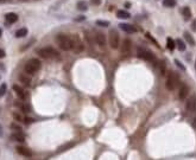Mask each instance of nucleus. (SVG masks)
I'll return each instance as SVG.
<instances>
[{"label": "nucleus", "instance_id": "1", "mask_svg": "<svg viewBox=\"0 0 196 160\" xmlns=\"http://www.w3.org/2000/svg\"><path fill=\"white\" fill-rule=\"evenodd\" d=\"M56 42L58 44L62 50L64 51H69L71 50V37L67 36V35H63V33H60L56 36Z\"/></svg>", "mask_w": 196, "mask_h": 160}, {"label": "nucleus", "instance_id": "2", "mask_svg": "<svg viewBox=\"0 0 196 160\" xmlns=\"http://www.w3.org/2000/svg\"><path fill=\"white\" fill-rule=\"evenodd\" d=\"M41 61L39 59H36V58H32L30 59L26 64H25V68H24V71L26 75H35L39 69H41Z\"/></svg>", "mask_w": 196, "mask_h": 160}, {"label": "nucleus", "instance_id": "3", "mask_svg": "<svg viewBox=\"0 0 196 160\" xmlns=\"http://www.w3.org/2000/svg\"><path fill=\"white\" fill-rule=\"evenodd\" d=\"M38 55L41 56L42 58H45V59H55V58H58L60 57V54H58L54 47H42L38 50Z\"/></svg>", "mask_w": 196, "mask_h": 160}, {"label": "nucleus", "instance_id": "4", "mask_svg": "<svg viewBox=\"0 0 196 160\" xmlns=\"http://www.w3.org/2000/svg\"><path fill=\"white\" fill-rule=\"evenodd\" d=\"M178 81H180V76L176 73H174V71H170L169 76H168V79H166V83H165L166 89H168V90H174V89L177 87Z\"/></svg>", "mask_w": 196, "mask_h": 160}, {"label": "nucleus", "instance_id": "5", "mask_svg": "<svg viewBox=\"0 0 196 160\" xmlns=\"http://www.w3.org/2000/svg\"><path fill=\"white\" fill-rule=\"evenodd\" d=\"M71 50L75 54H80V52H82L83 50H84L82 41L77 36H73L71 37Z\"/></svg>", "mask_w": 196, "mask_h": 160}, {"label": "nucleus", "instance_id": "6", "mask_svg": "<svg viewBox=\"0 0 196 160\" xmlns=\"http://www.w3.org/2000/svg\"><path fill=\"white\" fill-rule=\"evenodd\" d=\"M137 54H138V57L145 59V61H150V62L154 61V55L151 51H149V50L144 49V47H138V50H137Z\"/></svg>", "mask_w": 196, "mask_h": 160}, {"label": "nucleus", "instance_id": "7", "mask_svg": "<svg viewBox=\"0 0 196 160\" xmlns=\"http://www.w3.org/2000/svg\"><path fill=\"white\" fill-rule=\"evenodd\" d=\"M110 45L112 49L119 47V35L116 30H111L110 31Z\"/></svg>", "mask_w": 196, "mask_h": 160}, {"label": "nucleus", "instance_id": "8", "mask_svg": "<svg viewBox=\"0 0 196 160\" xmlns=\"http://www.w3.org/2000/svg\"><path fill=\"white\" fill-rule=\"evenodd\" d=\"M196 108V95H191L187 103H185V109H187V112H194Z\"/></svg>", "mask_w": 196, "mask_h": 160}, {"label": "nucleus", "instance_id": "9", "mask_svg": "<svg viewBox=\"0 0 196 160\" xmlns=\"http://www.w3.org/2000/svg\"><path fill=\"white\" fill-rule=\"evenodd\" d=\"M119 27L122 30V31H125L127 33H134V32H137V28L133 25H131V24L122 23V24H119Z\"/></svg>", "mask_w": 196, "mask_h": 160}, {"label": "nucleus", "instance_id": "10", "mask_svg": "<svg viewBox=\"0 0 196 160\" xmlns=\"http://www.w3.org/2000/svg\"><path fill=\"white\" fill-rule=\"evenodd\" d=\"M13 92L16 93V95L19 97V98H20V100H25L26 98V93L24 92V89L23 88H20V87H19V85H17V84H14L13 85Z\"/></svg>", "mask_w": 196, "mask_h": 160}, {"label": "nucleus", "instance_id": "11", "mask_svg": "<svg viewBox=\"0 0 196 160\" xmlns=\"http://www.w3.org/2000/svg\"><path fill=\"white\" fill-rule=\"evenodd\" d=\"M17 152H18L19 154L26 157V158H31V157H32V152L30 151V149L26 148V147H23V146H18V147H17Z\"/></svg>", "mask_w": 196, "mask_h": 160}, {"label": "nucleus", "instance_id": "12", "mask_svg": "<svg viewBox=\"0 0 196 160\" xmlns=\"http://www.w3.org/2000/svg\"><path fill=\"white\" fill-rule=\"evenodd\" d=\"M131 41L130 39H124V42H122V46H121V52L122 54H125V55H127L130 51H131Z\"/></svg>", "mask_w": 196, "mask_h": 160}, {"label": "nucleus", "instance_id": "13", "mask_svg": "<svg viewBox=\"0 0 196 160\" xmlns=\"http://www.w3.org/2000/svg\"><path fill=\"white\" fill-rule=\"evenodd\" d=\"M188 93H189V88H188V85H185V84H183L182 87H181V89H180V92H178V95H180V100H185L187 98V96H188Z\"/></svg>", "mask_w": 196, "mask_h": 160}, {"label": "nucleus", "instance_id": "14", "mask_svg": "<svg viewBox=\"0 0 196 160\" xmlns=\"http://www.w3.org/2000/svg\"><path fill=\"white\" fill-rule=\"evenodd\" d=\"M11 138L16 141H19V142H24L25 141V135L24 133H22V131H17V133H13L11 135Z\"/></svg>", "mask_w": 196, "mask_h": 160}, {"label": "nucleus", "instance_id": "15", "mask_svg": "<svg viewBox=\"0 0 196 160\" xmlns=\"http://www.w3.org/2000/svg\"><path fill=\"white\" fill-rule=\"evenodd\" d=\"M5 18H6V22L10 23V24H13V23H16V22L18 20V16H17L16 13H13V12L7 13V14L5 16Z\"/></svg>", "mask_w": 196, "mask_h": 160}, {"label": "nucleus", "instance_id": "16", "mask_svg": "<svg viewBox=\"0 0 196 160\" xmlns=\"http://www.w3.org/2000/svg\"><path fill=\"white\" fill-rule=\"evenodd\" d=\"M96 43L99 44L100 46H105V44H106V37H105L103 33H101V32L96 33Z\"/></svg>", "mask_w": 196, "mask_h": 160}, {"label": "nucleus", "instance_id": "17", "mask_svg": "<svg viewBox=\"0 0 196 160\" xmlns=\"http://www.w3.org/2000/svg\"><path fill=\"white\" fill-rule=\"evenodd\" d=\"M184 39L187 41V43H188L190 46H195V39H194L193 36H191L189 32H187V31L184 32Z\"/></svg>", "mask_w": 196, "mask_h": 160}, {"label": "nucleus", "instance_id": "18", "mask_svg": "<svg viewBox=\"0 0 196 160\" xmlns=\"http://www.w3.org/2000/svg\"><path fill=\"white\" fill-rule=\"evenodd\" d=\"M19 81H20V82H22L24 85H26V87H30V85H31V79L26 76V74L19 76Z\"/></svg>", "mask_w": 196, "mask_h": 160}, {"label": "nucleus", "instance_id": "19", "mask_svg": "<svg viewBox=\"0 0 196 160\" xmlns=\"http://www.w3.org/2000/svg\"><path fill=\"white\" fill-rule=\"evenodd\" d=\"M182 14H183L184 20H189V19L191 18V9L189 7H184L182 9Z\"/></svg>", "mask_w": 196, "mask_h": 160}, {"label": "nucleus", "instance_id": "20", "mask_svg": "<svg viewBox=\"0 0 196 160\" xmlns=\"http://www.w3.org/2000/svg\"><path fill=\"white\" fill-rule=\"evenodd\" d=\"M116 17L119 18V19H129L130 18V13L129 12H126V11H118L116 12Z\"/></svg>", "mask_w": 196, "mask_h": 160}, {"label": "nucleus", "instance_id": "21", "mask_svg": "<svg viewBox=\"0 0 196 160\" xmlns=\"http://www.w3.org/2000/svg\"><path fill=\"white\" fill-rule=\"evenodd\" d=\"M27 35V28L23 27V28H19L18 31L16 32V37L17 38H22V37H25Z\"/></svg>", "mask_w": 196, "mask_h": 160}, {"label": "nucleus", "instance_id": "22", "mask_svg": "<svg viewBox=\"0 0 196 160\" xmlns=\"http://www.w3.org/2000/svg\"><path fill=\"white\" fill-rule=\"evenodd\" d=\"M166 47H168L169 50H171V51H172V50H175L176 44H175L172 38H168V39H166Z\"/></svg>", "mask_w": 196, "mask_h": 160}, {"label": "nucleus", "instance_id": "23", "mask_svg": "<svg viewBox=\"0 0 196 160\" xmlns=\"http://www.w3.org/2000/svg\"><path fill=\"white\" fill-rule=\"evenodd\" d=\"M176 46L178 47L180 51H184L185 47H187V45H185V43L182 41V39H177V42H176Z\"/></svg>", "mask_w": 196, "mask_h": 160}, {"label": "nucleus", "instance_id": "24", "mask_svg": "<svg viewBox=\"0 0 196 160\" xmlns=\"http://www.w3.org/2000/svg\"><path fill=\"white\" fill-rule=\"evenodd\" d=\"M77 9H78V11H87V9H88L87 3L86 1H78L77 3Z\"/></svg>", "mask_w": 196, "mask_h": 160}, {"label": "nucleus", "instance_id": "25", "mask_svg": "<svg viewBox=\"0 0 196 160\" xmlns=\"http://www.w3.org/2000/svg\"><path fill=\"white\" fill-rule=\"evenodd\" d=\"M163 5L165 7H175L176 6V0H163Z\"/></svg>", "mask_w": 196, "mask_h": 160}, {"label": "nucleus", "instance_id": "26", "mask_svg": "<svg viewBox=\"0 0 196 160\" xmlns=\"http://www.w3.org/2000/svg\"><path fill=\"white\" fill-rule=\"evenodd\" d=\"M158 68H159V73H161V75H162V76H164V75H165V73H166V66H165V63H164V62H159Z\"/></svg>", "mask_w": 196, "mask_h": 160}, {"label": "nucleus", "instance_id": "27", "mask_svg": "<svg viewBox=\"0 0 196 160\" xmlns=\"http://www.w3.org/2000/svg\"><path fill=\"white\" fill-rule=\"evenodd\" d=\"M7 92V84L6 83H3L0 85V97H3Z\"/></svg>", "mask_w": 196, "mask_h": 160}, {"label": "nucleus", "instance_id": "28", "mask_svg": "<svg viewBox=\"0 0 196 160\" xmlns=\"http://www.w3.org/2000/svg\"><path fill=\"white\" fill-rule=\"evenodd\" d=\"M96 25L102 26V27H107L110 25V22H107V20H96Z\"/></svg>", "mask_w": 196, "mask_h": 160}, {"label": "nucleus", "instance_id": "29", "mask_svg": "<svg viewBox=\"0 0 196 160\" xmlns=\"http://www.w3.org/2000/svg\"><path fill=\"white\" fill-rule=\"evenodd\" d=\"M175 63H176V65H177V66H178L181 70H183V71L185 70V66H184V65H183V64H182V63L178 61V59H175Z\"/></svg>", "mask_w": 196, "mask_h": 160}, {"label": "nucleus", "instance_id": "30", "mask_svg": "<svg viewBox=\"0 0 196 160\" xmlns=\"http://www.w3.org/2000/svg\"><path fill=\"white\" fill-rule=\"evenodd\" d=\"M24 122H25L26 125H30V123L33 122V119H31V117H25V119H24Z\"/></svg>", "mask_w": 196, "mask_h": 160}, {"label": "nucleus", "instance_id": "31", "mask_svg": "<svg viewBox=\"0 0 196 160\" xmlns=\"http://www.w3.org/2000/svg\"><path fill=\"white\" fill-rule=\"evenodd\" d=\"M13 117L17 120V121H22V120H24V119H22V116H20V115L17 114V113H14V114H13Z\"/></svg>", "mask_w": 196, "mask_h": 160}, {"label": "nucleus", "instance_id": "32", "mask_svg": "<svg viewBox=\"0 0 196 160\" xmlns=\"http://www.w3.org/2000/svg\"><path fill=\"white\" fill-rule=\"evenodd\" d=\"M91 3L93 5H95V6H99L101 4V0H91Z\"/></svg>", "mask_w": 196, "mask_h": 160}, {"label": "nucleus", "instance_id": "33", "mask_svg": "<svg viewBox=\"0 0 196 160\" xmlns=\"http://www.w3.org/2000/svg\"><path fill=\"white\" fill-rule=\"evenodd\" d=\"M11 127H12V128L14 129V131H22V127H20V126H17L16 123H13V125H12Z\"/></svg>", "mask_w": 196, "mask_h": 160}, {"label": "nucleus", "instance_id": "34", "mask_svg": "<svg viewBox=\"0 0 196 160\" xmlns=\"http://www.w3.org/2000/svg\"><path fill=\"white\" fill-rule=\"evenodd\" d=\"M191 30L196 32V19H194L193 23H191Z\"/></svg>", "mask_w": 196, "mask_h": 160}, {"label": "nucleus", "instance_id": "35", "mask_svg": "<svg viewBox=\"0 0 196 160\" xmlns=\"http://www.w3.org/2000/svg\"><path fill=\"white\" fill-rule=\"evenodd\" d=\"M5 56H6L5 51H4V50H1V49H0V58H4Z\"/></svg>", "mask_w": 196, "mask_h": 160}, {"label": "nucleus", "instance_id": "36", "mask_svg": "<svg viewBox=\"0 0 196 160\" xmlns=\"http://www.w3.org/2000/svg\"><path fill=\"white\" fill-rule=\"evenodd\" d=\"M191 125H193V127L196 129V117L194 119V121H193V123H191Z\"/></svg>", "mask_w": 196, "mask_h": 160}, {"label": "nucleus", "instance_id": "37", "mask_svg": "<svg viewBox=\"0 0 196 160\" xmlns=\"http://www.w3.org/2000/svg\"><path fill=\"white\" fill-rule=\"evenodd\" d=\"M125 6H126V7H127V8H130V7H131V5H130V4H129V3H126V5H125Z\"/></svg>", "mask_w": 196, "mask_h": 160}, {"label": "nucleus", "instance_id": "38", "mask_svg": "<svg viewBox=\"0 0 196 160\" xmlns=\"http://www.w3.org/2000/svg\"><path fill=\"white\" fill-rule=\"evenodd\" d=\"M3 133H1V126H0V135H1Z\"/></svg>", "mask_w": 196, "mask_h": 160}, {"label": "nucleus", "instance_id": "39", "mask_svg": "<svg viewBox=\"0 0 196 160\" xmlns=\"http://www.w3.org/2000/svg\"><path fill=\"white\" fill-rule=\"evenodd\" d=\"M1 33H3V31H1V30H0V37H1Z\"/></svg>", "mask_w": 196, "mask_h": 160}, {"label": "nucleus", "instance_id": "40", "mask_svg": "<svg viewBox=\"0 0 196 160\" xmlns=\"http://www.w3.org/2000/svg\"><path fill=\"white\" fill-rule=\"evenodd\" d=\"M195 69H196V62H195Z\"/></svg>", "mask_w": 196, "mask_h": 160}]
</instances>
